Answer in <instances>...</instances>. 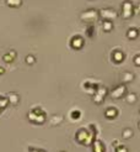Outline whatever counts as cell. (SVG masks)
Returning <instances> with one entry per match:
<instances>
[{
	"label": "cell",
	"mask_w": 140,
	"mask_h": 152,
	"mask_svg": "<svg viewBox=\"0 0 140 152\" xmlns=\"http://www.w3.org/2000/svg\"><path fill=\"white\" fill-rule=\"evenodd\" d=\"M7 4L10 6H18L21 4V0H7Z\"/></svg>",
	"instance_id": "5"
},
{
	"label": "cell",
	"mask_w": 140,
	"mask_h": 152,
	"mask_svg": "<svg viewBox=\"0 0 140 152\" xmlns=\"http://www.w3.org/2000/svg\"><path fill=\"white\" fill-rule=\"evenodd\" d=\"M6 104H7V100H6V99L0 98V106H5Z\"/></svg>",
	"instance_id": "8"
},
{
	"label": "cell",
	"mask_w": 140,
	"mask_h": 152,
	"mask_svg": "<svg viewBox=\"0 0 140 152\" xmlns=\"http://www.w3.org/2000/svg\"><path fill=\"white\" fill-rule=\"evenodd\" d=\"M123 58H124V56H123V53H120V52H116V53H114V59H116L117 62L123 61Z\"/></svg>",
	"instance_id": "4"
},
{
	"label": "cell",
	"mask_w": 140,
	"mask_h": 152,
	"mask_svg": "<svg viewBox=\"0 0 140 152\" xmlns=\"http://www.w3.org/2000/svg\"><path fill=\"white\" fill-rule=\"evenodd\" d=\"M9 96H10V99H11V100H10L11 103H14V104L17 103V100H18V96H17V95H15V94H12V93H11Z\"/></svg>",
	"instance_id": "7"
},
{
	"label": "cell",
	"mask_w": 140,
	"mask_h": 152,
	"mask_svg": "<svg viewBox=\"0 0 140 152\" xmlns=\"http://www.w3.org/2000/svg\"><path fill=\"white\" fill-rule=\"evenodd\" d=\"M103 27H105L106 31H109V30L112 29V22H109V21H105V24H103Z\"/></svg>",
	"instance_id": "6"
},
{
	"label": "cell",
	"mask_w": 140,
	"mask_h": 152,
	"mask_svg": "<svg viewBox=\"0 0 140 152\" xmlns=\"http://www.w3.org/2000/svg\"><path fill=\"white\" fill-rule=\"evenodd\" d=\"M14 57H15V52H10V54H5V56H4V59H5V62H11Z\"/></svg>",
	"instance_id": "3"
},
{
	"label": "cell",
	"mask_w": 140,
	"mask_h": 152,
	"mask_svg": "<svg viewBox=\"0 0 140 152\" xmlns=\"http://www.w3.org/2000/svg\"><path fill=\"white\" fill-rule=\"evenodd\" d=\"M82 44H84V41H82V38H81V37H74V38H73L71 46L74 48H79V47L82 46Z\"/></svg>",
	"instance_id": "1"
},
{
	"label": "cell",
	"mask_w": 140,
	"mask_h": 152,
	"mask_svg": "<svg viewBox=\"0 0 140 152\" xmlns=\"http://www.w3.org/2000/svg\"><path fill=\"white\" fill-rule=\"evenodd\" d=\"M26 61H27V63H33V62H35V58L29 56V57H27V58H26Z\"/></svg>",
	"instance_id": "10"
},
{
	"label": "cell",
	"mask_w": 140,
	"mask_h": 152,
	"mask_svg": "<svg viewBox=\"0 0 140 152\" xmlns=\"http://www.w3.org/2000/svg\"><path fill=\"white\" fill-rule=\"evenodd\" d=\"M1 73H4V69H3V68H0V74H1Z\"/></svg>",
	"instance_id": "11"
},
{
	"label": "cell",
	"mask_w": 140,
	"mask_h": 152,
	"mask_svg": "<svg viewBox=\"0 0 140 152\" xmlns=\"http://www.w3.org/2000/svg\"><path fill=\"white\" fill-rule=\"evenodd\" d=\"M138 36V31H136L135 29H131L128 31V37L129 38H135V37Z\"/></svg>",
	"instance_id": "2"
},
{
	"label": "cell",
	"mask_w": 140,
	"mask_h": 152,
	"mask_svg": "<svg viewBox=\"0 0 140 152\" xmlns=\"http://www.w3.org/2000/svg\"><path fill=\"white\" fill-rule=\"evenodd\" d=\"M134 63L136 66H140V56H136V57L134 58Z\"/></svg>",
	"instance_id": "9"
}]
</instances>
